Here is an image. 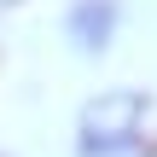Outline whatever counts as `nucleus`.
Wrapping results in <instances>:
<instances>
[{"label": "nucleus", "mask_w": 157, "mask_h": 157, "mask_svg": "<svg viewBox=\"0 0 157 157\" xmlns=\"http://www.w3.org/2000/svg\"><path fill=\"white\" fill-rule=\"evenodd\" d=\"M146 117L151 99L140 87H105L76 117V157H146Z\"/></svg>", "instance_id": "f257e3e1"}, {"label": "nucleus", "mask_w": 157, "mask_h": 157, "mask_svg": "<svg viewBox=\"0 0 157 157\" xmlns=\"http://www.w3.org/2000/svg\"><path fill=\"white\" fill-rule=\"evenodd\" d=\"M117 23H122V6L117 0H76L64 12V35L76 52H105L117 41Z\"/></svg>", "instance_id": "f03ea898"}, {"label": "nucleus", "mask_w": 157, "mask_h": 157, "mask_svg": "<svg viewBox=\"0 0 157 157\" xmlns=\"http://www.w3.org/2000/svg\"><path fill=\"white\" fill-rule=\"evenodd\" d=\"M6 6H17V0H6Z\"/></svg>", "instance_id": "7ed1b4c3"}]
</instances>
